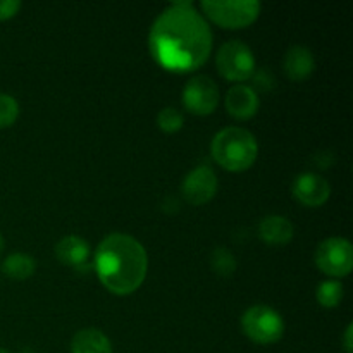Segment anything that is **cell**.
I'll return each mask as SVG.
<instances>
[{"instance_id": "1", "label": "cell", "mask_w": 353, "mask_h": 353, "mask_svg": "<svg viewBox=\"0 0 353 353\" xmlns=\"http://www.w3.org/2000/svg\"><path fill=\"white\" fill-rule=\"evenodd\" d=\"M148 48L162 69L193 72L202 68L212 52V31L192 2H174L154 21Z\"/></svg>"}, {"instance_id": "2", "label": "cell", "mask_w": 353, "mask_h": 353, "mask_svg": "<svg viewBox=\"0 0 353 353\" xmlns=\"http://www.w3.org/2000/svg\"><path fill=\"white\" fill-rule=\"evenodd\" d=\"M93 265L100 283L110 293L126 296L143 285L148 255L137 238L126 233H110L97 247Z\"/></svg>"}, {"instance_id": "3", "label": "cell", "mask_w": 353, "mask_h": 353, "mask_svg": "<svg viewBox=\"0 0 353 353\" xmlns=\"http://www.w3.org/2000/svg\"><path fill=\"white\" fill-rule=\"evenodd\" d=\"M212 159L223 169L231 172L247 171L259 155V143L248 130L230 126L221 130L210 143Z\"/></svg>"}, {"instance_id": "4", "label": "cell", "mask_w": 353, "mask_h": 353, "mask_svg": "<svg viewBox=\"0 0 353 353\" xmlns=\"http://www.w3.org/2000/svg\"><path fill=\"white\" fill-rule=\"evenodd\" d=\"M255 0H203L202 10L212 23L226 30H240L255 23L261 14Z\"/></svg>"}, {"instance_id": "5", "label": "cell", "mask_w": 353, "mask_h": 353, "mask_svg": "<svg viewBox=\"0 0 353 353\" xmlns=\"http://www.w3.org/2000/svg\"><path fill=\"white\" fill-rule=\"evenodd\" d=\"M245 336L257 345L278 343L285 334V321L268 305H254L241 316Z\"/></svg>"}, {"instance_id": "6", "label": "cell", "mask_w": 353, "mask_h": 353, "mask_svg": "<svg viewBox=\"0 0 353 353\" xmlns=\"http://www.w3.org/2000/svg\"><path fill=\"white\" fill-rule=\"evenodd\" d=\"M216 65L219 74L228 81L243 85L255 72V57L247 43L240 40H230L217 50Z\"/></svg>"}, {"instance_id": "7", "label": "cell", "mask_w": 353, "mask_h": 353, "mask_svg": "<svg viewBox=\"0 0 353 353\" xmlns=\"http://www.w3.org/2000/svg\"><path fill=\"white\" fill-rule=\"evenodd\" d=\"M316 265L321 272L333 279L345 278L353 269V248L348 240L341 236H331L321 241L314 255Z\"/></svg>"}, {"instance_id": "8", "label": "cell", "mask_w": 353, "mask_h": 353, "mask_svg": "<svg viewBox=\"0 0 353 353\" xmlns=\"http://www.w3.org/2000/svg\"><path fill=\"white\" fill-rule=\"evenodd\" d=\"M219 103V88L212 78L195 76L183 88V105L195 116H209Z\"/></svg>"}, {"instance_id": "9", "label": "cell", "mask_w": 353, "mask_h": 353, "mask_svg": "<svg viewBox=\"0 0 353 353\" xmlns=\"http://www.w3.org/2000/svg\"><path fill=\"white\" fill-rule=\"evenodd\" d=\"M217 186L219 181L214 169L209 165H199L183 179L181 195L192 205H205L216 196Z\"/></svg>"}, {"instance_id": "10", "label": "cell", "mask_w": 353, "mask_h": 353, "mask_svg": "<svg viewBox=\"0 0 353 353\" xmlns=\"http://www.w3.org/2000/svg\"><path fill=\"white\" fill-rule=\"evenodd\" d=\"M293 196L296 202L305 207H321L330 200L331 186L323 176L316 172H303L299 174L292 186Z\"/></svg>"}, {"instance_id": "11", "label": "cell", "mask_w": 353, "mask_h": 353, "mask_svg": "<svg viewBox=\"0 0 353 353\" xmlns=\"http://www.w3.org/2000/svg\"><path fill=\"white\" fill-rule=\"evenodd\" d=\"M224 105H226L228 114L234 119L247 121L259 112L261 100H259V93L254 92L252 86L234 85L228 90L224 97Z\"/></svg>"}, {"instance_id": "12", "label": "cell", "mask_w": 353, "mask_h": 353, "mask_svg": "<svg viewBox=\"0 0 353 353\" xmlns=\"http://www.w3.org/2000/svg\"><path fill=\"white\" fill-rule=\"evenodd\" d=\"M283 69L292 81H305L310 78L316 69V59L314 54L303 45H293L285 55Z\"/></svg>"}, {"instance_id": "13", "label": "cell", "mask_w": 353, "mask_h": 353, "mask_svg": "<svg viewBox=\"0 0 353 353\" xmlns=\"http://www.w3.org/2000/svg\"><path fill=\"white\" fill-rule=\"evenodd\" d=\"M55 257L69 268H85L90 259V245L78 234H68L55 245Z\"/></svg>"}, {"instance_id": "14", "label": "cell", "mask_w": 353, "mask_h": 353, "mask_svg": "<svg viewBox=\"0 0 353 353\" xmlns=\"http://www.w3.org/2000/svg\"><path fill=\"white\" fill-rule=\"evenodd\" d=\"M257 231L259 238L264 243L272 245V247L288 245L293 240V234H295V228H293L292 221L283 216H265L259 223Z\"/></svg>"}, {"instance_id": "15", "label": "cell", "mask_w": 353, "mask_h": 353, "mask_svg": "<svg viewBox=\"0 0 353 353\" xmlns=\"http://www.w3.org/2000/svg\"><path fill=\"white\" fill-rule=\"evenodd\" d=\"M71 353H112V343L97 327H85L72 336Z\"/></svg>"}, {"instance_id": "16", "label": "cell", "mask_w": 353, "mask_h": 353, "mask_svg": "<svg viewBox=\"0 0 353 353\" xmlns=\"http://www.w3.org/2000/svg\"><path fill=\"white\" fill-rule=\"evenodd\" d=\"M37 271V262L31 255L23 254V252H16L10 254L6 261L2 262V272L9 279L14 281H24L30 279Z\"/></svg>"}, {"instance_id": "17", "label": "cell", "mask_w": 353, "mask_h": 353, "mask_svg": "<svg viewBox=\"0 0 353 353\" xmlns=\"http://www.w3.org/2000/svg\"><path fill=\"white\" fill-rule=\"evenodd\" d=\"M316 299L324 309H334L343 300V285L338 279H327L317 286Z\"/></svg>"}, {"instance_id": "18", "label": "cell", "mask_w": 353, "mask_h": 353, "mask_svg": "<svg viewBox=\"0 0 353 353\" xmlns=\"http://www.w3.org/2000/svg\"><path fill=\"white\" fill-rule=\"evenodd\" d=\"M210 268L221 278H231L236 271V259L228 248L217 247L210 254Z\"/></svg>"}, {"instance_id": "19", "label": "cell", "mask_w": 353, "mask_h": 353, "mask_svg": "<svg viewBox=\"0 0 353 353\" xmlns=\"http://www.w3.org/2000/svg\"><path fill=\"white\" fill-rule=\"evenodd\" d=\"M185 124V116L176 107H165L157 114V126L164 133H178Z\"/></svg>"}, {"instance_id": "20", "label": "cell", "mask_w": 353, "mask_h": 353, "mask_svg": "<svg viewBox=\"0 0 353 353\" xmlns=\"http://www.w3.org/2000/svg\"><path fill=\"white\" fill-rule=\"evenodd\" d=\"M19 117V103L9 93H0V130L10 128Z\"/></svg>"}, {"instance_id": "21", "label": "cell", "mask_w": 353, "mask_h": 353, "mask_svg": "<svg viewBox=\"0 0 353 353\" xmlns=\"http://www.w3.org/2000/svg\"><path fill=\"white\" fill-rule=\"evenodd\" d=\"M250 79H254V92L255 90H262V92H268V90H271L272 86H274V78H272V74H269L268 71H264V69H261V71H257V69H255V72H254V76H252Z\"/></svg>"}, {"instance_id": "22", "label": "cell", "mask_w": 353, "mask_h": 353, "mask_svg": "<svg viewBox=\"0 0 353 353\" xmlns=\"http://www.w3.org/2000/svg\"><path fill=\"white\" fill-rule=\"evenodd\" d=\"M21 9L19 0H0V21H7L16 16Z\"/></svg>"}, {"instance_id": "23", "label": "cell", "mask_w": 353, "mask_h": 353, "mask_svg": "<svg viewBox=\"0 0 353 353\" xmlns=\"http://www.w3.org/2000/svg\"><path fill=\"white\" fill-rule=\"evenodd\" d=\"M352 333H353V326L348 324L347 330H345L343 334V348L347 353H353V343H352Z\"/></svg>"}, {"instance_id": "24", "label": "cell", "mask_w": 353, "mask_h": 353, "mask_svg": "<svg viewBox=\"0 0 353 353\" xmlns=\"http://www.w3.org/2000/svg\"><path fill=\"white\" fill-rule=\"evenodd\" d=\"M2 250H3V238L2 234H0V254H2Z\"/></svg>"}, {"instance_id": "25", "label": "cell", "mask_w": 353, "mask_h": 353, "mask_svg": "<svg viewBox=\"0 0 353 353\" xmlns=\"http://www.w3.org/2000/svg\"><path fill=\"white\" fill-rule=\"evenodd\" d=\"M0 353H10V352H9V350H6V348L0 347Z\"/></svg>"}]
</instances>
